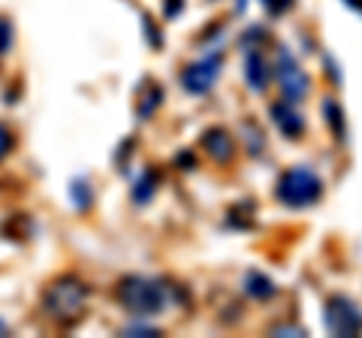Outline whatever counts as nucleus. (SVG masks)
<instances>
[{
	"instance_id": "10",
	"label": "nucleus",
	"mask_w": 362,
	"mask_h": 338,
	"mask_svg": "<svg viewBox=\"0 0 362 338\" xmlns=\"http://www.w3.org/2000/svg\"><path fill=\"white\" fill-rule=\"evenodd\" d=\"M245 290H247V296H254V299H259V302H266V299H272V296L278 293L275 281L266 278L263 272H247V275H245Z\"/></svg>"
},
{
	"instance_id": "13",
	"label": "nucleus",
	"mask_w": 362,
	"mask_h": 338,
	"mask_svg": "<svg viewBox=\"0 0 362 338\" xmlns=\"http://www.w3.org/2000/svg\"><path fill=\"white\" fill-rule=\"evenodd\" d=\"M13 46V25L6 18H0V54H6Z\"/></svg>"
},
{
	"instance_id": "14",
	"label": "nucleus",
	"mask_w": 362,
	"mask_h": 338,
	"mask_svg": "<svg viewBox=\"0 0 362 338\" xmlns=\"http://www.w3.org/2000/svg\"><path fill=\"white\" fill-rule=\"evenodd\" d=\"M259 4L266 6V13H269V16H284L287 9L293 6V0H259Z\"/></svg>"
},
{
	"instance_id": "2",
	"label": "nucleus",
	"mask_w": 362,
	"mask_h": 338,
	"mask_svg": "<svg viewBox=\"0 0 362 338\" xmlns=\"http://www.w3.org/2000/svg\"><path fill=\"white\" fill-rule=\"evenodd\" d=\"M118 302L136 317H148V314H160L169 302V293L160 281L142 278V275H127L118 284Z\"/></svg>"
},
{
	"instance_id": "5",
	"label": "nucleus",
	"mask_w": 362,
	"mask_h": 338,
	"mask_svg": "<svg viewBox=\"0 0 362 338\" xmlns=\"http://www.w3.org/2000/svg\"><path fill=\"white\" fill-rule=\"evenodd\" d=\"M323 323L326 330L338 338H347V335H359L362 332V311L354 299L347 296H332L326 302V311H323Z\"/></svg>"
},
{
	"instance_id": "3",
	"label": "nucleus",
	"mask_w": 362,
	"mask_h": 338,
	"mask_svg": "<svg viewBox=\"0 0 362 338\" xmlns=\"http://www.w3.org/2000/svg\"><path fill=\"white\" fill-rule=\"evenodd\" d=\"M275 197L287 209H308L323 197V182L311 166H290L275 187Z\"/></svg>"
},
{
	"instance_id": "6",
	"label": "nucleus",
	"mask_w": 362,
	"mask_h": 338,
	"mask_svg": "<svg viewBox=\"0 0 362 338\" xmlns=\"http://www.w3.org/2000/svg\"><path fill=\"white\" fill-rule=\"evenodd\" d=\"M221 66H223V58H221V52H211L206 54V58H199L197 64H190L185 73H181V85L187 88L190 94H209L214 82H218V76H221Z\"/></svg>"
},
{
	"instance_id": "19",
	"label": "nucleus",
	"mask_w": 362,
	"mask_h": 338,
	"mask_svg": "<svg viewBox=\"0 0 362 338\" xmlns=\"http://www.w3.org/2000/svg\"><path fill=\"white\" fill-rule=\"evenodd\" d=\"M344 4H350V6L356 9V13H362V0H344Z\"/></svg>"
},
{
	"instance_id": "18",
	"label": "nucleus",
	"mask_w": 362,
	"mask_h": 338,
	"mask_svg": "<svg viewBox=\"0 0 362 338\" xmlns=\"http://www.w3.org/2000/svg\"><path fill=\"white\" fill-rule=\"evenodd\" d=\"M178 6H185V4H181V0H169V9H166V13H169V16H175V13H178Z\"/></svg>"
},
{
	"instance_id": "17",
	"label": "nucleus",
	"mask_w": 362,
	"mask_h": 338,
	"mask_svg": "<svg viewBox=\"0 0 362 338\" xmlns=\"http://www.w3.org/2000/svg\"><path fill=\"white\" fill-rule=\"evenodd\" d=\"M275 335H305V330H299V326H275Z\"/></svg>"
},
{
	"instance_id": "15",
	"label": "nucleus",
	"mask_w": 362,
	"mask_h": 338,
	"mask_svg": "<svg viewBox=\"0 0 362 338\" xmlns=\"http://www.w3.org/2000/svg\"><path fill=\"white\" fill-rule=\"evenodd\" d=\"M13 145H16V136L9 133L6 124H0V157H6L9 151H13Z\"/></svg>"
},
{
	"instance_id": "4",
	"label": "nucleus",
	"mask_w": 362,
	"mask_h": 338,
	"mask_svg": "<svg viewBox=\"0 0 362 338\" xmlns=\"http://www.w3.org/2000/svg\"><path fill=\"white\" fill-rule=\"evenodd\" d=\"M278 78V88L281 94H284V100H290V103H299V100L308 97L311 91V78L305 76V70L299 66V61L290 54L287 46L278 49V61H275V73H272Z\"/></svg>"
},
{
	"instance_id": "16",
	"label": "nucleus",
	"mask_w": 362,
	"mask_h": 338,
	"mask_svg": "<svg viewBox=\"0 0 362 338\" xmlns=\"http://www.w3.org/2000/svg\"><path fill=\"white\" fill-rule=\"evenodd\" d=\"M124 335H160V332L151 330V326H127V330H124Z\"/></svg>"
},
{
	"instance_id": "9",
	"label": "nucleus",
	"mask_w": 362,
	"mask_h": 338,
	"mask_svg": "<svg viewBox=\"0 0 362 338\" xmlns=\"http://www.w3.org/2000/svg\"><path fill=\"white\" fill-rule=\"evenodd\" d=\"M245 78H247V85H251L254 91H266L272 73L266 70V61H263V54H259V52L247 54V61H245Z\"/></svg>"
},
{
	"instance_id": "8",
	"label": "nucleus",
	"mask_w": 362,
	"mask_h": 338,
	"mask_svg": "<svg viewBox=\"0 0 362 338\" xmlns=\"http://www.w3.org/2000/svg\"><path fill=\"white\" fill-rule=\"evenodd\" d=\"M202 145H206V151L211 161H218V163H226L233 157L235 151V145H233V136L226 133L223 127H211L206 130V136H202Z\"/></svg>"
},
{
	"instance_id": "12",
	"label": "nucleus",
	"mask_w": 362,
	"mask_h": 338,
	"mask_svg": "<svg viewBox=\"0 0 362 338\" xmlns=\"http://www.w3.org/2000/svg\"><path fill=\"white\" fill-rule=\"evenodd\" d=\"M154 190H157V175L154 173H145L139 182L133 185V199L136 202H148L154 197Z\"/></svg>"
},
{
	"instance_id": "1",
	"label": "nucleus",
	"mask_w": 362,
	"mask_h": 338,
	"mask_svg": "<svg viewBox=\"0 0 362 338\" xmlns=\"http://www.w3.org/2000/svg\"><path fill=\"white\" fill-rule=\"evenodd\" d=\"M85 305H88V284L78 281L76 275L58 278L42 296V311L58 323H76L85 314Z\"/></svg>"
},
{
	"instance_id": "11",
	"label": "nucleus",
	"mask_w": 362,
	"mask_h": 338,
	"mask_svg": "<svg viewBox=\"0 0 362 338\" xmlns=\"http://www.w3.org/2000/svg\"><path fill=\"white\" fill-rule=\"evenodd\" d=\"M323 115L329 121V127L338 139H344V109L335 103V100H323Z\"/></svg>"
},
{
	"instance_id": "7",
	"label": "nucleus",
	"mask_w": 362,
	"mask_h": 338,
	"mask_svg": "<svg viewBox=\"0 0 362 338\" xmlns=\"http://www.w3.org/2000/svg\"><path fill=\"white\" fill-rule=\"evenodd\" d=\"M272 121H275V127L284 133V136H299V133L305 130V121L296 109H293L290 100H281V103L272 106Z\"/></svg>"
}]
</instances>
